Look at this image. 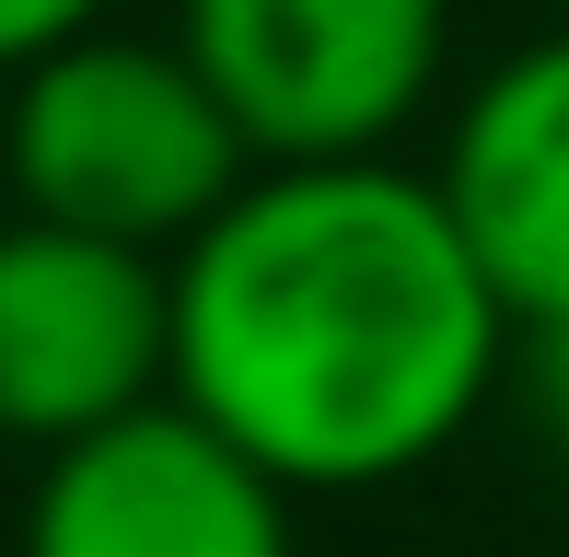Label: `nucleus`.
<instances>
[{"mask_svg":"<svg viewBox=\"0 0 569 557\" xmlns=\"http://www.w3.org/2000/svg\"><path fill=\"white\" fill-rule=\"evenodd\" d=\"M256 163H372L453 93L465 0H163Z\"/></svg>","mask_w":569,"mask_h":557,"instance_id":"nucleus-3","label":"nucleus"},{"mask_svg":"<svg viewBox=\"0 0 569 557\" xmlns=\"http://www.w3.org/2000/svg\"><path fill=\"white\" fill-rule=\"evenodd\" d=\"M0 453H12V442H0Z\"/></svg>","mask_w":569,"mask_h":557,"instance_id":"nucleus-10","label":"nucleus"},{"mask_svg":"<svg viewBox=\"0 0 569 557\" xmlns=\"http://www.w3.org/2000/svg\"><path fill=\"white\" fill-rule=\"evenodd\" d=\"M523 325L488 291L453 198L372 163H256L174 244V395L291 499L442 465L511 395Z\"/></svg>","mask_w":569,"mask_h":557,"instance_id":"nucleus-1","label":"nucleus"},{"mask_svg":"<svg viewBox=\"0 0 569 557\" xmlns=\"http://www.w3.org/2000/svg\"><path fill=\"white\" fill-rule=\"evenodd\" d=\"M302 499L232 453L187 395L36 453L12 557H302Z\"/></svg>","mask_w":569,"mask_h":557,"instance_id":"nucleus-5","label":"nucleus"},{"mask_svg":"<svg viewBox=\"0 0 569 557\" xmlns=\"http://www.w3.org/2000/svg\"><path fill=\"white\" fill-rule=\"evenodd\" d=\"M558 23H569V0H558Z\"/></svg>","mask_w":569,"mask_h":557,"instance_id":"nucleus-9","label":"nucleus"},{"mask_svg":"<svg viewBox=\"0 0 569 557\" xmlns=\"http://www.w3.org/2000/svg\"><path fill=\"white\" fill-rule=\"evenodd\" d=\"M174 395V256L12 210L0 221V442L59 453Z\"/></svg>","mask_w":569,"mask_h":557,"instance_id":"nucleus-4","label":"nucleus"},{"mask_svg":"<svg viewBox=\"0 0 569 557\" xmlns=\"http://www.w3.org/2000/svg\"><path fill=\"white\" fill-rule=\"evenodd\" d=\"M511 395H523L535 429L569 453V325H535V337H523V372H511Z\"/></svg>","mask_w":569,"mask_h":557,"instance_id":"nucleus-8","label":"nucleus"},{"mask_svg":"<svg viewBox=\"0 0 569 557\" xmlns=\"http://www.w3.org/2000/svg\"><path fill=\"white\" fill-rule=\"evenodd\" d=\"M430 186L453 198L511 325H569V23L500 47L442 117Z\"/></svg>","mask_w":569,"mask_h":557,"instance_id":"nucleus-6","label":"nucleus"},{"mask_svg":"<svg viewBox=\"0 0 569 557\" xmlns=\"http://www.w3.org/2000/svg\"><path fill=\"white\" fill-rule=\"evenodd\" d=\"M93 23H117V0H0V82L23 59H47V47L93 36Z\"/></svg>","mask_w":569,"mask_h":557,"instance_id":"nucleus-7","label":"nucleus"},{"mask_svg":"<svg viewBox=\"0 0 569 557\" xmlns=\"http://www.w3.org/2000/svg\"><path fill=\"white\" fill-rule=\"evenodd\" d=\"M256 174L244 129L198 59L163 23H93V36L47 47L0 82V186L12 210L70 221V233H117V244H198L232 210V186Z\"/></svg>","mask_w":569,"mask_h":557,"instance_id":"nucleus-2","label":"nucleus"}]
</instances>
